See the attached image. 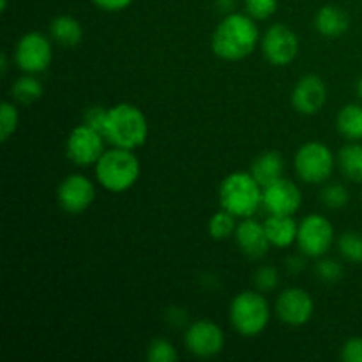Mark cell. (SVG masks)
Wrapping results in <instances>:
<instances>
[{
  "instance_id": "3",
  "label": "cell",
  "mask_w": 362,
  "mask_h": 362,
  "mask_svg": "<svg viewBox=\"0 0 362 362\" xmlns=\"http://www.w3.org/2000/svg\"><path fill=\"white\" fill-rule=\"evenodd\" d=\"M94 172L103 189L110 193H124L138 182L141 165L133 151L112 147L99 158L94 165Z\"/></svg>"
},
{
  "instance_id": "13",
  "label": "cell",
  "mask_w": 362,
  "mask_h": 362,
  "mask_svg": "<svg viewBox=\"0 0 362 362\" xmlns=\"http://www.w3.org/2000/svg\"><path fill=\"white\" fill-rule=\"evenodd\" d=\"M57 200L62 211L69 214H81L95 200V186L83 173H71L57 189Z\"/></svg>"
},
{
  "instance_id": "15",
  "label": "cell",
  "mask_w": 362,
  "mask_h": 362,
  "mask_svg": "<svg viewBox=\"0 0 362 362\" xmlns=\"http://www.w3.org/2000/svg\"><path fill=\"white\" fill-rule=\"evenodd\" d=\"M290 101L300 115H315L327 103V85L318 74H304L293 85Z\"/></svg>"
},
{
  "instance_id": "34",
  "label": "cell",
  "mask_w": 362,
  "mask_h": 362,
  "mask_svg": "<svg viewBox=\"0 0 362 362\" xmlns=\"http://www.w3.org/2000/svg\"><path fill=\"white\" fill-rule=\"evenodd\" d=\"M95 7L106 13H120V11L127 9L134 0H92Z\"/></svg>"
},
{
  "instance_id": "21",
  "label": "cell",
  "mask_w": 362,
  "mask_h": 362,
  "mask_svg": "<svg viewBox=\"0 0 362 362\" xmlns=\"http://www.w3.org/2000/svg\"><path fill=\"white\" fill-rule=\"evenodd\" d=\"M336 129L349 141H362V105L350 103L336 115Z\"/></svg>"
},
{
  "instance_id": "2",
  "label": "cell",
  "mask_w": 362,
  "mask_h": 362,
  "mask_svg": "<svg viewBox=\"0 0 362 362\" xmlns=\"http://www.w3.org/2000/svg\"><path fill=\"white\" fill-rule=\"evenodd\" d=\"M103 134L112 147L134 151L141 147L148 138L147 117L138 106L119 103L108 108Z\"/></svg>"
},
{
  "instance_id": "39",
  "label": "cell",
  "mask_w": 362,
  "mask_h": 362,
  "mask_svg": "<svg viewBox=\"0 0 362 362\" xmlns=\"http://www.w3.org/2000/svg\"><path fill=\"white\" fill-rule=\"evenodd\" d=\"M357 95H359L361 101H362V76L357 80Z\"/></svg>"
},
{
  "instance_id": "36",
  "label": "cell",
  "mask_w": 362,
  "mask_h": 362,
  "mask_svg": "<svg viewBox=\"0 0 362 362\" xmlns=\"http://www.w3.org/2000/svg\"><path fill=\"white\" fill-rule=\"evenodd\" d=\"M304 258L300 257V255H292V257L286 258V269H288L292 274H297V272H300L304 269Z\"/></svg>"
},
{
  "instance_id": "25",
  "label": "cell",
  "mask_w": 362,
  "mask_h": 362,
  "mask_svg": "<svg viewBox=\"0 0 362 362\" xmlns=\"http://www.w3.org/2000/svg\"><path fill=\"white\" fill-rule=\"evenodd\" d=\"M338 250L350 264H362V233L354 232V230L341 233L338 240Z\"/></svg>"
},
{
  "instance_id": "33",
  "label": "cell",
  "mask_w": 362,
  "mask_h": 362,
  "mask_svg": "<svg viewBox=\"0 0 362 362\" xmlns=\"http://www.w3.org/2000/svg\"><path fill=\"white\" fill-rule=\"evenodd\" d=\"M341 359L345 362H362V338L346 339L341 346Z\"/></svg>"
},
{
  "instance_id": "37",
  "label": "cell",
  "mask_w": 362,
  "mask_h": 362,
  "mask_svg": "<svg viewBox=\"0 0 362 362\" xmlns=\"http://www.w3.org/2000/svg\"><path fill=\"white\" fill-rule=\"evenodd\" d=\"M216 6L219 11H223L225 14L233 13V7H235V0H216Z\"/></svg>"
},
{
  "instance_id": "40",
  "label": "cell",
  "mask_w": 362,
  "mask_h": 362,
  "mask_svg": "<svg viewBox=\"0 0 362 362\" xmlns=\"http://www.w3.org/2000/svg\"><path fill=\"white\" fill-rule=\"evenodd\" d=\"M0 11H2V13H6L7 11V0H2V4H0Z\"/></svg>"
},
{
  "instance_id": "20",
  "label": "cell",
  "mask_w": 362,
  "mask_h": 362,
  "mask_svg": "<svg viewBox=\"0 0 362 362\" xmlns=\"http://www.w3.org/2000/svg\"><path fill=\"white\" fill-rule=\"evenodd\" d=\"M49 37L59 45L73 48V46L80 45L83 39V27L78 18L71 16V14H60V16L53 18L49 23Z\"/></svg>"
},
{
  "instance_id": "1",
  "label": "cell",
  "mask_w": 362,
  "mask_h": 362,
  "mask_svg": "<svg viewBox=\"0 0 362 362\" xmlns=\"http://www.w3.org/2000/svg\"><path fill=\"white\" fill-rule=\"evenodd\" d=\"M260 39L257 20L247 13H228L212 32L211 48L218 59L237 62L250 57L260 45Z\"/></svg>"
},
{
  "instance_id": "5",
  "label": "cell",
  "mask_w": 362,
  "mask_h": 362,
  "mask_svg": "<svg viewBox=\"0 0 362 362\" xmlns=\"http://www.w3.org/2000/svg\"><path fill=\"white\" fill-rule=\"evenodd\" d=\"M271 304L260 290H244L230 303V324L243 338H257L271 322Z\"/></svg>"
},
{
  "instance_id": "14",
  "label": "cell",
  "mask_w": 362,
  "mask_h": 362,
  "mask_svg": "<svg viewBox=\"0 0 362 362\" xmlns=\"http://www.w3.org/2000/svg\"><path fill=\"white\" fill-rule=\"evenodd\" d=\"M303 205V193L297 187L296 182L290 179L274 180L269 186L264 187V198H262V207L269 214L278 216H293Z\"/></svg>"
},
{
  "instance_id": "24",
  "label": "cell",
  "mask_w": 362,
  "mask_h": 362,
  "mask_svg": "<svg viewBox=\"0 0 362 362\" xmlns=\"http://www.w3.org/2000/svg\"><path fill=\"white\" fill-rule=\"evenodd\" d=\"M235 216L230 214L228 211L221 209L219 212H216L211 219H209V235L212 237L214 240H225L233 237L237 228V221H235Z\"/></svg>"
},
{
  "instance_id": "18",
  "label": "cell",
  "mask_w": 362,
  "mask_h": 362,
  "mask_svg": "<svg viewBox=\"0 0 362 362\" xmlns=\"http://www.w3.org/2000/svg\"><path fill=\"white\" fill-rule=\"evenodd\" d=\"M264 228L271 246L285 250V247L293 246L297 243V230H299V225L293 219V216L271 214L264 221Z\"/></svg>"
},
{
  "instance_id": "4",
  "label": "cell",
  "mask_w": 362,
  "mask_h": 362,
  "mask_svg": "<svg viewBox=\"0 0 362 362\" xmlns=\"http://www.w3.org/2000/svg\"><path fill=\"white\" fill-rule=\"evenodd\" d=\"M219 205L235 218H253L264 198V186L251 172H233L219 184Z\"/></svg>"
},
{
  "instance_id": "28",
  "label": "cell",
  "mask_w": 362,
  "mask_h": 362,
  "mask_svg": "<svg viewBox=\"0 0 362 362\" xmlns=\"http://www.w3.org/2000/svg\"><path fill=\"white\" fill-rule=\"evenodd\" d=\"M148 362H175L179 359V352L172 341L165 338H156L147 346Z\"/></svg>"
},
{
  "instance_id": "11",
  "label": "cell",
  "mask_w": 362,
  "mask_h": 362,
  "mask_svg": "<svg viewBox=\"0 0 362 362\" xmlns=\"http://www.w3.org/2000/svg\"><path fill=\"white\" fill-rule=\"evenodd\" d=\"M274 311L279 320L290 327H303L313 318L315 300L300 286H288L276 297Z\"/></svg>"
},
{
  "instance_id": "7",
  "label": "cell",
  "mask_w": 362,
  "mask_h": 362,
  "mask_svg": "<svg viewBox=\"0 0 362 362\" xmlns=\"http://www.w3.org/2000/svg\"><path fill=\"white\" fill-rule=\"evenodd\" d=\"M334 244V226L324 214H308L297 230V246L304 257L322 258Z\"/></svg>"
},
{
  "instance_id": "12",
  "label": "cell",
  "mask_w": 362,
  "mask_h": 362,
  "mask_svg": "<svg viewBox=\"0 0 362 362\" xmlns=\"http://www.w3.org/2000/svg\"><path fill=\"white\" fill-rule=\"evenodd\" d=\"M187 352L200 359H211L219 356L225 349V332L212 320H197L187 325L184 334Z\"/></svg>"
},
{
  "instance_id": "16",
  "label": "cell",
  "mask_w": 362,
  "mask_h": 362,
  "mask_svg": "<svg viewBox=\"0 0 362 362\" xmlns=\"http://www.w3.org/2000/svg\"><path fill=\"white\" fill-rule=\"evenodd\" d=\"M237 247L246 255L247 258L260 260L269 253V237L265 233L264 223L255 221L253 218H244L243 221L237 223L235 233H233Z\"/></svg>"
},
{
  "instance_id": "8",
  "label": "cell",
  "mask_w": 362,
  "mask_h": 362,
  "mask_svg": "<svg viewBox=\"0 0 362 362\" xmlns=\"http://www.w3.org/2000/svg\"><path fill=\"white\" fill-rule=\"evenodd\" d=\"M262 55L271 66H290L299 55V35L285 23H274L260 39Z\"/></svg>"
},
{
  "instance_id": "17",
  "label": "cell",
  "mask_w": 362,
  "mask_h": 362,
  "mask_svg": "<svg viewBox=\"0 0 362 362\" xmlns=\"http://www.w3.org/2000/svg\"><path fill=\"white\" fill-rule=\"evenodd\" d=\"M350 27V18L343 7L327 4L322 6L315 14V28L325 39H338L346 34Z\"/></svg>"
},
{
  "instance_id": "32",
  "label": "cell",
  "mask_w": 362,
  "mask_h": 362,
  "mask_svg": "<svg viewBox=\"0 0 362 362\" xmlns=\"http://www.w3.org/2000/svg\"><path fill=\"white\" fill-rule=\"evenodd\" d=\"M106 117H108V108H105V106H98V105L88 106L83 113V124H87V126L94 127V129L101 131L103 133Z\"/></svg>"
},
{
  "instance_id": "35",
  "label": "cell",
  "mask_w": 362,
  "mask_h": 362,
  "mask_svg": "<svg viewBox=\"0 0 362 362\" xmlns=\"http://www.w3.org/2000/svg\"><path fill=\"white\" fill-rule=\"evenodd\" d=\"M168 324L175 325V327H182V325L187 324V313L182 308H170Z\"/></svg>"
},
{
  "instance_id": "29",
  "label": "cell",
  "mask_w": 362,
  "mask_h": 362,
  "mask_svg": "<svg viewBox=\"0 0 362 362\" xmlns=\"http://www.w3.org/2000/svg\"><path fill=\"white\" fill-rule=\"evenodd\" d=\"M315 274L322 283H338L343 278V265L334 258H318L317 265H315Z\"/></svg>"
},
{
  "instance_id": "26",
  "label": "cell",
  "mask_w": 362,
  "mask_h": 362,
  "mask_svg": "<svg viewBox=\"0 0 362 362\" xmlns=\"http://www.w3.org/2000/svg\"><path fill=\"white\" fill-rule=\"evenodd\" d=\"M320 200L331 211H341L349 205L350 193L343 184H325L320 191Z\"/></svg>"
},
{
  "instance_id": "22",
  "label": "cell",
  "mask_w": 362,
  "mask_h": 362,
  "mask_svg": "<svg viewBox=\"0 0 362 362\" xmlns=\"http://www.w3.org/2000/svg\"><path fill=\"white\" fill-rule=\"evenodd\" d=\"M338 165L343 177L356 184H362V144L350 141L343 145L338 154Z\"/></svg>"
},
{
  "instance_id": "30",
  "label": "cell",
  "mask_w": 362,
  "mask_h": 362,
  "mask_svg": "<svg viewBox=\"0 0 362 362\" xmlns=\"http://www.w3.org/2000/svg\"><path fill=\"white\" fill-rule=\"evenodd\" d=\"M253 283L257 286V290L267 293L272 290L278 288L279 285V272L278 269L272 267V265H262L255 271L253 274Z\"/></svg>"
},
{
  "instance_id": "23",
  "label": "cell",
  "mask_w": 362,
  "mask_h": 362,
  "mask_svg": "<svg viewBox=\"0 0 362 362\" xmlns=\"http://www.w3.org/2000/svg\"><path fill=\"white\" fill-rule=\"evenodd\" d=\"M42 90L45 88H42L41 80L35 74L28 73L14 80V83L11 85V95H13L14 101L21 103V105H32L37 99H41Z\"/></svg>"
},
{
  "instance_id": "10",
  "label": "cell",
  "mask_w": 362,
  "mask_h": 362,
  "mask_svg": "<svg viewBox=\"0 0 362 362\" xmlns=\"http://www.w3.org/2000/svg\"><path fill=\"white\" fill-rule=\"evenodd\" d=\"M105 144L106 138L101 131L87 126V124H80L67 136L66 156L71 163L81 166V168L94 166L99 158L105 154Z\"/></svg>"
},
{
  "instance_id": "6",
  "label": "cell",
  "mask_w": 362,
  "mask_h": 362,
  "mask_svg": "<svg viewBox=\"0 0 362 362\" xmlns=\"http://www.w3.org/2000/svg\"><path fill=\"white\" fill-rule=\"evenodd\" d=\"M334 166V154L322 141H308L293 156V170L306 184H325L331 179Z\"/></svg>"
},
{
  "instance_id": "31",
  "label": "cell",
  "mask_w": 362,
  "mask_h": 362,
  "mask_svg": "<svg viewBox=\"0 0 362 362\" xmlns=\"http://www.w3.org/2000/svg\"><path fill=\"white\" fill-rule=\"evenodd\" d=\"M244 7L253 20H269L278 9V0H244Z\"/></svg>"
},
{
  "instance_id": "19",
  "label": "cell",
  "mask_w": 362,
  "mask_h": 362,
  "mask_svg": "<svg viewBox=\"0 0 362 362\" xmlns=\"http://www.w3.org/2000/svg\"><path fill=\"white\" fill-rule=\"evenodd\" d=\"M250 172L265 187L274 180L281 179L285 173V159L278 151H267L253 159Z\"/></svg>"
},
{
  "instance_id": "9",
  "label": "cell",
  "mask_w": 362,
  "mask_h": 362,
  "mask_svg": "<svg viewBox=\"0 0 362 362\" xmlns=\"http://www.w3.org/2000/svg\"><path fill=\"white\" fill-rule=\"evenodd\" d=\"M53 60V46L42 32H27L14 48V62L23 73L41 74L48 71Z\"/></svg>"
},
{
  "instance_id": "27",
  "label": "cell",
  "mask_w": 362,
  "mask_h": 362,
  "mask_svg": "<svg viewBox=\"0 0 362 362\" xmlns=\"http://www.w3.org/2000/svg\"><path fill=\"white\" fill-rule=\"evenodd\" d=\"M20 126V113L14 103L4 101L0 105V140L6 144Z\"/></svg>"
},
{
  "instance_id": "38",
  "label": "cell",
  "mask_w": 362,
  "mask_h": 362,
  "mask_svg": "<svg viewBox=\"0 0 362 362\" xmlns=\"http://www.w3.org/2000/svg\"><path fill=\"white\" fill-rule=\"evenodd\" d=\"M7 67H9V62H7V52H2V55H0V73L6 76L7 74Z\"/></svg>"
}]
</instances>
